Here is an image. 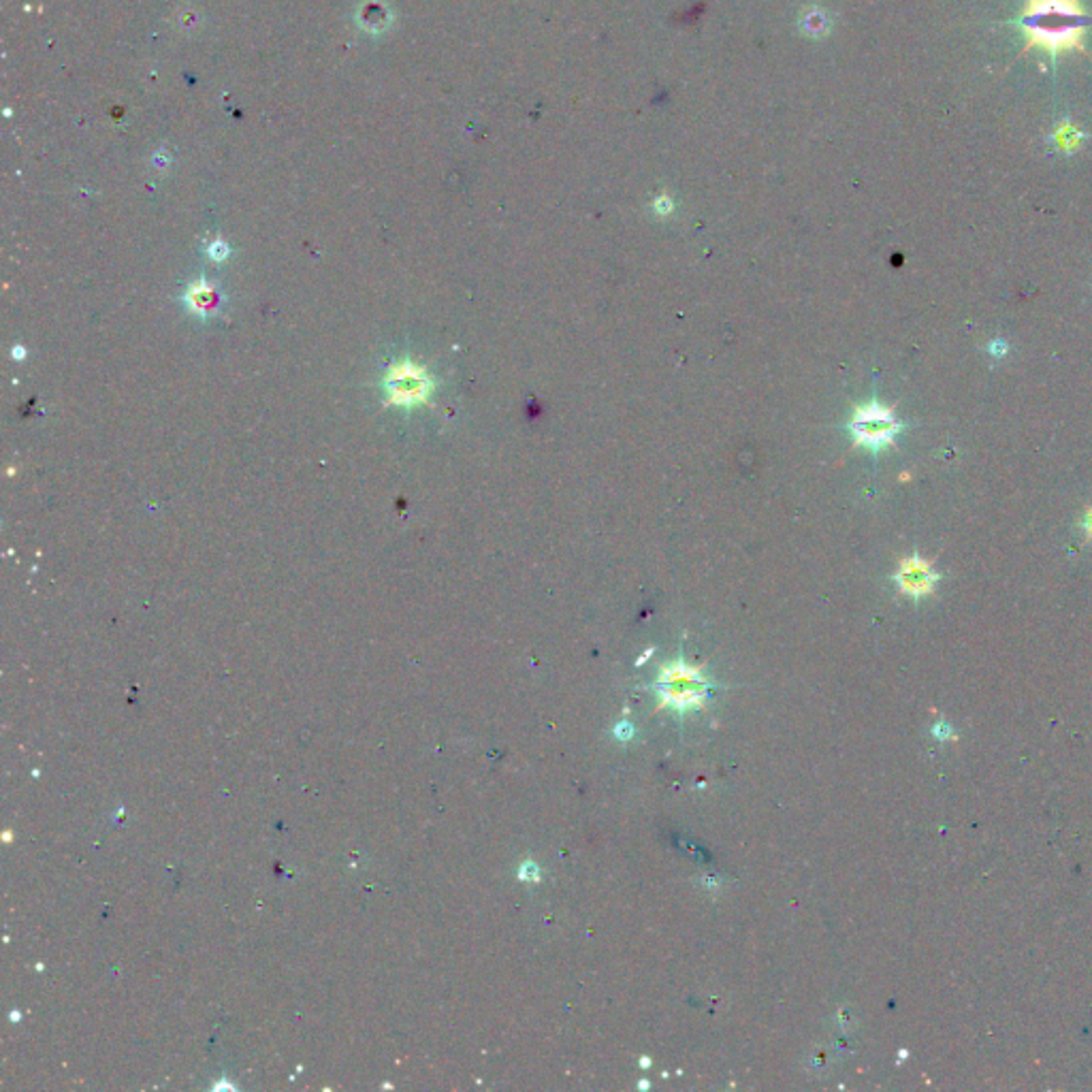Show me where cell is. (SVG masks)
<instances>
[{
    "instance_id": "cell-6",
    "label": "cell",
    "mask_w": 1092,
    "mask_h": 1092,
    "mask_svg": "<svg viewBox=\"0 0 1092 1092\" xmlns=\"http://www.w3.org/2000/svg\"><path fill=\"white\" fill-rule=\"evenodd\" d=\"M186 304L191 306L193 312L207 314L215 306H218V291H215L209 282H197L189 289V295H186Z\"/></svg>"
},
{
    "instance_id": "cell-8",
    "label": "cell",
    "mask_w": 1092,
    "mask_h": 1092,
    "mask_svg": "<svg viewBox=\"0 0 1092 1092\" xmlns=\"http://www.w3.org/2000/svg\"><path fill=\"white\" fill-rule=\"evenodd\" d=\"M1008 350H1010V343L1005 341L1003 338L993 340V341H990V346H988L990 356H995V358H1003L1005 354H1008Z\"/></svg>"
},
{
    "instance_id": "cell-1",
    "label": "cell",
    "mask_w": 1092,
    "mask_h": 1092,
    "mask_svg": "<svg viewBox=\"0 0 1092 1092\" xmlns=\"http://www.w3.org/2000/svg\"><path fill=\"white\" fill-rule=\"evenodd\" d=\"M1016 24L1023 28L1026 46L1020 56L1032 48H1041L1056 63L1062 54H1086L1084 33L1092 20L1082 7V0H1026Z\"/></svg>"
},
{
    "instance_id": "cell-4",
    "label": "cell",
    "mask_w": 1092,
    "mask_h": 1092,
    "mask_svg": "<svg viewBox=\"0 0 1092 1092\" xmlns=\"http://www.w3.org/2000/svg\"><path fill=\"white\" fill-rule=\"evenodd\" d=\"M384 391L395 406H419L436 391V380L429 371L412 361H399L389 367L384 376Z\"/></svg>"
},
{
    "instance_id": "cell-7",
    "label": "cell",
    "mask_w": 1092,
    "mask_h": 1092,
    "mask_svg": "<svg viewBox=\"0 0 1092 1092\" xmlns=\"http://www.w3.org/2000/svg\"><path fill=\"white\" fill-rule=\"evenodd\" d=\"M1084 139H1086V135L1080 131V126L1073 124V122H1069V120L1060 122V124L1056 126L1054 135H1052V141L1056 143V148L1062 150V152H1069V154L1080 150V146H1082V141H1084Z\"/></svg>"
},
{
    "instance_id": "cell-2",
    "label": "cell",
    "mask_w": 1092,
    "mask_h": 1092,
    "mask_svg": "<svg viewBox=\"0 0 1092 1092\" xmlns=\"http://www.w3.org/2000/svg\"><path fill=\"white\" fill-rule=\"evenodd\" d=\"M657 709H672L685 713L704 707L709 696V679L702 674L700 666L687 664L683 657L677 662L664 664L657 677Z\"/></svg>"
},
{
    "instance_id": "cell-3",
    "label": "cell",
    "mask_w": 1092,
    "mask_h": 1092,
    "mask_svg": "<svg viewBox=\"0 0 1092 1092\" xmlns=\"http://www.w3.org/2000/svg\"><path fill=\"white\" fill-rule=\"evenodd\" d=\"M847 429L852 434L854 447L878 455L887 447H894L896 436L907 429V425L896 419L894 408L882 406L878 399H871L865 406H856Z\"/></svg>"
},
{
    "instance_id": "cell-5",
    "label": "cell",
    "mask_w": 1092,
    "mask_h": 1092,
    "mask_svg": "<svg viewBox=\"0 0 1092 1092\" xmlns=\"http://www.w3.org/2000/svg\"><path fill=\"white\" fill-rule=\"evenodd\" d=\"M894 583L898 585V592L909 596L913 600H922L935 592L937 583L941 581V574L932 568L928 559L922 555H909L900 559L898 570L894 572Z\"/></svg>"
},
{
    "instance_id": "cell-9",
    "label": "cell",
    "mask_w": 1092,
    "mask_h": 1092,
    "mask_svg": "<svg viewBox=\"0 0 1092 1092\" xmlns=\"http://www.w3.org/2000/svg\"><path fill=\"white\" fill-rule=\"evenodd\" d=\"M1080 529H1082L1084 538L1092 542V506L1086 508V512H1084V516H1082V521H1080Z\"/></svg>"
}]
</instances>
